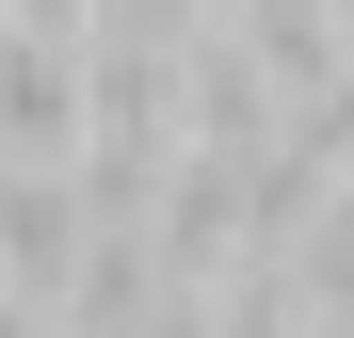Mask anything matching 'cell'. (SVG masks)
<instances>
[{
    "label": "cell",
    "instance_id": "1",
    "mask_svg": "<svg viewBox=\"0 0 354 338\" xmlns=\"http://www.w3.org/2000/svg\"><path fill=\"white\" fill-rule=\"evenodd\" d=\"M81 129H97L81 32H17L0 17V161H81Z\"/></svg>",
    "mask_w": 354,
    "mask_h": 338
}]
</instances>
